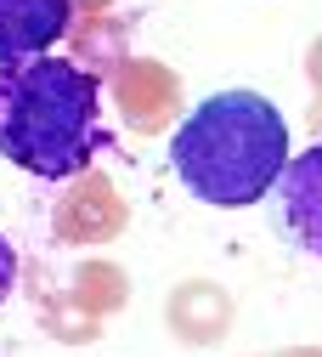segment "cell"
<instances>
[{
	"instance_id": "277c9868",
	"label": "cell",
	"mask_w": 322,
	"mask_h": 357,
	"mask_svg": "<svg viewBox=\"0 0 322 357\" xmlns=\"http://www.w3.org/2000/svg\"><path fill=\"white\" fill-rule=\"evenodd\" d=\"M74 0H0V68L45 57L68 34Z\"/></svg>"
},
{
	"instance_id": "5b68a950",
	"label": "cell",
	"mask_w": 322,
	"mask_h": 357,
	"mask_svg": "<svg viewBox=\"0 0 322 357\" xmlns=\"http://www.w3.org/2000/svg\"><path fill=\"white\" fill-rule=\"evenodd\" d=\"M12 284H17V250H12L6 233H0V301L12 295Z\"/></svg>"
},
{
	"instance_id": "3957f363",
	"label": "cell",
	"mask_w": 322,
	"mask_h": 357,
	"mask_svg": "<svg viewBox=\"0 0 322 357\" xmlns=\"http://www.w3.org/2000/svg\"><path fill=\"white\" fill-rule=\"evenodd\" d=\"M271 188H277V227H283V238L294 250H305L311 261H322V137L305 153L283 159V170H277Z\"/></svg>"
},
{
	"instance_id": "7a4b0ae2",
	"label": "cell",
	"mask_w": 322,
	"mask_h": 357,
	"mask_svg": "<svg viewBox=\"0 0 322 357\" xmlns=\"http://www.w3.org/2000/svg\"><path fill=\"white\" fill-rule=\"evenodd\" d=\"M102 148L97 74L68 57H29L0 68V159L40 182H68Z\"/></svg>"
},
{
	"instance_id": "6da1fadb",
	"label": "cell",
	"mask_w": 322,
	"mask_h": 357,
	"mask_svg": "<svg viewBox=\"0 0 322 357\" xmlns=\"http://www.w3.org/2000/svg\"><path fill=\"white\" fill-rule=\"evenodd\" d=\"M289 159V125L260 91L204 97L170 137V170L193 199L215 210L260 204Z\"/></svg>"
}]
</instances>
